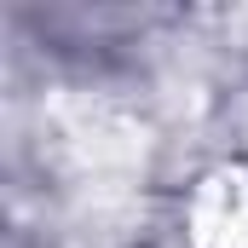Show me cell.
I'll return each mask as SVG.
<instances>
[{"label": "cell", "mask_w": 248, "mask_h": 248, "mask_svg": "<svg viewBox=\"0 0 248 248\" xmlns=\"http://www.w3.org/2000/svg\"><path fill=\"white\" fill-rule=\"evenodd\" d=\"M190 248H248V168H214L190 190Z\"/></svg>", "instance_id": "1"}, {"label": "cell", "mask_w": 248, "mask_h": 248, "mask_svg": "<svg viewBox=\"0 0 248 248\" xmlns=\"http://www.w3.org/2000/svg\"><path fill=\"white\" fill-rule=\"evenodd\" d=\"M87 133H93V139H104V127H98V122H81V127H75V139H87ZM81 150H87V162H98V168H104V162H116L104 144H81Z\"/></svg>", "instance_id": "2"}]
</instances>
